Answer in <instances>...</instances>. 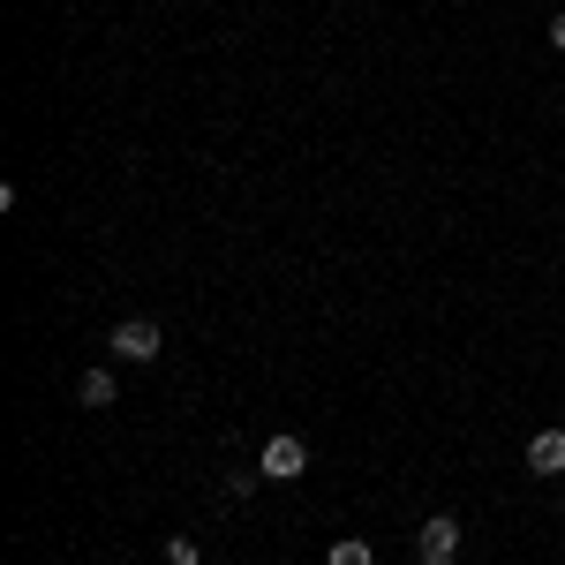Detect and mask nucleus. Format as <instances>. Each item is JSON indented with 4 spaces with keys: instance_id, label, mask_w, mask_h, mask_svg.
<instances>
[{
    "instance_id": "nucleus-7",
    "label": "nucleus",
    "mask_w": 565,
    "mask_h": 565,
    "mask_svg": "<svg viewBox=\"0 0 565 565\" xmlns=\"http://www.w3.org/2000/svg\"><path fill=\"white\" fill-rule=\"evenodd\" d=\"M257 476H264V468H226V498H234V505H242V498H249V490H257Z\"/></svg>"
},
{
    "instance_id": "nucleus-3",
    "label": "nucleus",
    "mask_w": 565,
    "mask_h": 565,
    "mask_svg": "<svg viewBox=\"0 0 565 565\" xmlns=\"http://www.w3.org/2000/svg\"><path fill=\"white\" fill-rule=\"evenodd\" d=\"M257 468H264L271 482H302V476H309V445H302V437H271Z\"/></svg>"
},
{
    "instance_id": "nucleus-4",
    "label": "nucleus",
    "mask_w": 565,
    "mask_h": 565,
    "mask_svg": "<svg viewBox=\"0 0 565 565\" xmlns=\"http://www.w3.org/2000/svg\"><path fill=\"white\" fill-rule=\"evenodd\" d=\"M527 476H565V430L527 437Z\"/></svg>"
},
{
    "instance_id": "nucleus-6",
    "label": "nucleus",
    "mask_w": 565,
    "mask_h": 565,
    "mask_svg": "<svg viewBox=\"0 0 565 565\" xmlns=\"http://www.w3.org/2000/svg\"><path fill=\"white\" fill-rule=\"evenodd\" d=\"M324 565H377V551H370L362 535H340V543L324 551Z\"/></svg>"
},
{
    "instance_id": "nucleus-2",
    "label": "nucleus",
    "mask_w": 565,
    "mask_h": 565,
    "mask_svg": "<svg viewBox=\"0 0 565 565\" xmlns=\"http://www.w3.org/2000/svg\"><path fill=\"white\" fill-rule=\"evenodd\" d=\"M415 558L423 565H460V521H452V513H430L423 535H415Z\"/></svg>"
},
{
    "instance_id": "nucleus-1",
    "label": "nucleus",
    "mask_w": 565,
    "mask_h": 565,
    "mask_svg": "<svg viewBox=\"0 0 565 565\" xmlns=\"http://www.w3.org/2000/svg\"><path fill=\"white\" fill-rule=\"evenodd\" d=\"M159 348H167V332H159L151 317H121V324H114V340H106L114 362H159Z\"/></svg>"
},
{
    "instance_id": "nucleus-8",
    "label": "nucleus",
    "mask_w": 565,
    "mask_h": 565,
    "mask_svg": "<svg viewBox=\"0 0 565 565\" xmlns=\"http://www.w3.org/2000/svg\"><path fill=\"white\" fill-rule=\"evenodd\" d=\"M167 565H196V543L189 535H167Z\"/></svg>"
},
{
    "instance_id": "nucleus-9",
    "label": "nucleus",
    "mask_w": 565,
    "mask_h": 565,
    "mask_svg": "<svg viewBox=\"0 0 565 565\" xmlns=\"http://www.w3.org/2000/svg\"><path fill=\"white\" fill-rule=\"evenodd\" d=\"M551 45H558V53H565V8H558V15H551Z\"/></svg>"
},
{
    "instance_id": "nucleus-5",
    "label": "nucleus",
    "mask_w": 565,
    "mask_h": 565,
    "mask_svg": "<svg viewBox=\"0 0 565 565\" xmlns=\"http://www.w3.org/2000/svg\"><path fill=\"white\" fill-rule=\"evenodd\" d=\"M114 370H84V377H76V399H84V407H114Z\"/></svg>"
}]
</instances>
